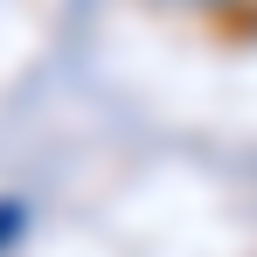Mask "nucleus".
<instances>
[{"label":"nucleus","instance_id":"f03ea898","mask_svg":"<svg viewBox=\"0 0 257 257\" xmlns=\"http://www.w3.org/2000/svg\"><path fill=\"white\" fill-rule=\"evenodd\" d=\"M202 7H236V0H202Z\"/></svg>","mask_w":257,"mask_h":257},{"label":"nucleus","instance_id":"f257e3e1","mask_svg":"<svg viewBox=\"0 0 257 257\" xmlns=\"http://www.w3.org/2000/svg\"><path fill=\"white\" fill-rule=\"evenodd\" d=\"M14 229H21V209L7 202V209H0V243H14Z\"/></svg>","mask_w":257,"mask_h":257}]
</instances>
